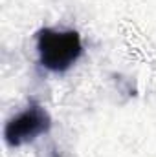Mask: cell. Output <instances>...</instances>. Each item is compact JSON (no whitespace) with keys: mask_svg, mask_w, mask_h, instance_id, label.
<instances>
[{"mask_svg":"<svg viewBox=\"0 0 156 157\" xmlns=\"http://www.w3.org/2000/svg\"><path fill=\"white\" fill-rule=\"evenodd\" d=\"M39 64L50 73H66L83 55V40L76 29L40 28L35 35Z\"/></svg>","mask_w":156,"mask_h":157,"instance_id":"6da1fadb","label":"cell"},{"mask_svg":"<svg viewBox=\"0 0 156 157\" xmlns=\"http://www.w3.org/2000/svg\"><path fill=\"white\" fill-rule=\"evenodd\" d=\"M51 128V117L48 110L39 102H30L26 108L17 112L7 119L4 126L6 144L11 148H20L28 143H33L40 135L48 133Z\"/></svg>","mask_w":156,"mask_h":157,"instance_id":"7a4b0ae2","label":"cell"}]
</instances>
